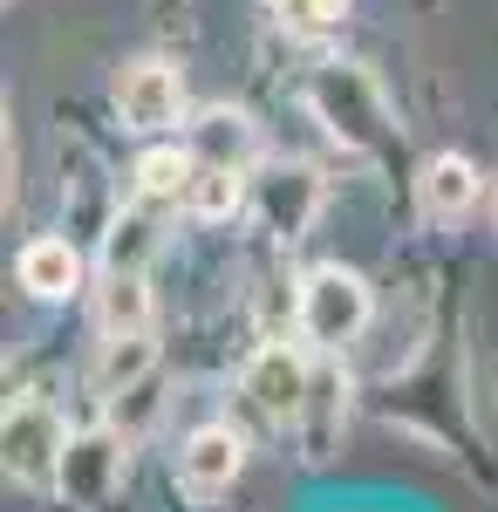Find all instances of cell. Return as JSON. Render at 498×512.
<instances>
[{"mask_svg": "<svg viewBox=\"0 0 498 512\" xmlns=\"http://www.w3.org/2000/svg\"><path fill=\"white\" fill-rule=\"evenodd\" d=\"M110 103H116V117H123V130H137V137L178 130V123H185V76H178V62H164V55H137V62L116 69Z\"/></svg>", "mask_w": 498, "mask_h": 512, "instance_id": "6", "label": "cell"}, {"mask_svg": "<svg viewBox=\"0 0 498 512\" xmlns=\"http://www.w3.org/2000/svg\"><path fill=\"white\" fill-rule=\"evenodd\" d=\"M185 144H192L198 164H232V171H253L260 164V130H253V117L246 110H226V103L185 117Z\"/></svg>", "mask_w": 498, "mask_h": 512, "instance_id": "11", "label": "cell"}, {"mask_svg": "<svg viewBox=\"0 0 498 512\" xmlns=\"http://www.w3.org/2000/svg\"><path fill=\"white\" fill-rule=\"evenodd\" d=\"M376 315V294H369V280L355 274V267H307L294 280V328H301V342L314 355H342L362 342V328Z\"/></svg>", "mask_w": 498, "mask_h": 512, "instance_id": "2", "label": "cell"}, {"mask_svg": "<svg viewBox=\"0 0 498 512\" xmlns=\"http://www.w3.org/2000/svg\"><path fill=\"white\" fill-rule=\"evenodd\" d=\"M246 178L253 171H232V164H198L192 171V192H185V219H232L246 212Z\"/></svg>", "mask_w": 498, "mask_h": 512, "instance_id": "17", "label": "cell"}, {"mask_svg": "<svg viewBox=\"0 0 498 512\" xmlns=\"http://www.w3.org/2000/svg\"><path fill=\"white\" fill-rule=\"evenodd\" d=\"M164 212H151V205H123L110 219V233H103V267H144L151 274V260H157V246H164Z\"/></svg>", "mask_w": 498, "mask_h": 512, "instance_id": "16", "label": "cell"}, {"mask_svg": "<svg viewBox=\"0 0 498 512\" xmlns=\"http://www.w3.org/2000/svg\"><path fill=\"white\" fill-rule=\"evenodd\" d=\"M492 226H498V192H492Z\"/></svg>", "mask_w": 498, "mask_h": 512, "instance_id": "19", "label": "cell"}, {"mask_svg": "<svg viewBox=\"0 0 498 512\" xmlns=\"http://www.w3.org/2000/svg\"><path fill=\"white\" fill-rule=\"evenodd\" d=\"M410 192H417L423 226H458V219L478 212V198H485V171L464 158V151H430L417 164V178H410Z\"/></svg>", "mask_w": 498, "mask_h": 512, "instance_id": "8", "label": "cell"}, {"mask_svg": "<svg viewBox=\"0 0 498 512\" xmlns=\"http://www.w3.org/2000/svg\"><path fill=\"white\" fill-rule=\"evenodd\" d=\"M348 431V376L335 355H314V383H307V403L294 417V444H301L307 465H321Z\"/></svg>", "mask_w": 498, "mask_h": 512, "instance_id": "9", "label": "cell"}, {"mask_svg": "<svg viewBox=\"0 0 498 512\" xmlns=\"http://www.w3.org/2000/svg\"><path fill=\"white\" fill-rule=\"evenodd\" d=\"M307 110H314V123L342 144L348 158H383L389 144H396L389 96L362 62H314V76H307Z\"/></svg>", "mask_w": 498, "mask_h": 512, "instance_id": "1", "label": "cell"}, {"mask_svg": "<svg viewBox=\"0 0 498 512\" xmlns=\"http://www.w3.org/2000/svg\"><path fill=\"white\" fill-rule=\"evenodd\" d=\"M157 369V342L151 335H103L96 342V362H89V390L103 403H123L130 390H144Z\"/></svg>", "mask_w": 498, "mask_h": 512, "instance_id": "14", "label": "cell"}, {"mask_svg": "<svg viewBox=\"0 0 498 512\" xmlns=\"http://www.w3.org/2000/svg\"><path fill=\"white\" fill-rule=\"evenodd\" d=\"M123 431H89V437H76L69 444V465H62V492L76 499V506H103L116 485H123Z\"/></svg>", "mask_w": 498, "mask_h": 512, "instance_id": "12", "label": "cell"}, {"mask_svg": "<svg viewBox=\"0 0 498 512\" xmlns=\"http://www.w3.org/2000/svg\"><path fill=\"white\" fill-rule=\"evenodd\" d=\"M14 280L35 301H76L82 287H89V260H82V246L69 233H35L14 253Z\"/></svg>", "mask_w": 498, "mask_h": 512, "instance_id": "10", "label": "cell"}, {"mask_svg": "<svg viewBox=\"0 0 498 512\" xmlns=\"http://www.w3.org/2000/svg\"><path fill=\"white\" fill-rule=\"evenodd\" d=\"M157 294L144 267H103L96 274V335H151Z\"/></svg>", "mask_w": 498, "mask_h": 512, "instance_id": "13", "label": "cell"}, {"mask_svg": "<svg viewBox=\"0 0 498 512\" xmlns=\"http://www.w3.org/2000/svg\"><path fill=\"white\" fill-rule=\"evenodd\" d=\"M246 472V437L232 431V424H198L185 431L178 444V492L198 499V506H212V499H226L232 485Z\"/></svg>", "mask_w": 498, "mask_h": 512, "instance_id": "7", "label": "cell"}, {"mask_svg": "<svg viewBox=\"0 0 498 512\" xmlns=\"http://www.w3.org/2000/svg\"><path fill=\"white\" fill-rule=\"evenodd\" d=\"M348 7H355V0H267L273 28H280V35H294V41L335 35V28L348 21Z\"/></svg>", "mask_w": 498, "mask_h": 512, "instance_id": "18", "label": "cell"}, {"mask_svg": "<svg viewBox=\"0 0 498 512\" xmlns=\"http://www.w3.org/2000/svg\"><path fill=\"white\" fill-rule=\"evenodd\" d=\"M321 198H328V185H321L314 164H253V178H246V219L273 246H294V239L314 233Z\"/></svg>", "mask_w": 498, "mask_h": 512, "instance_id": "4", "label": "cell"}, {"mask_svg": "<svg viewBox=\"0 0 498 512\" xmlns=\"http://www.w3.org/2000/svg\"><path fill=\"white\" fill-rule=\"evenodd\" d=\"M192 171H198L192 144H157V151H144L137 171H130V198H137V205H151V212H185Z\"/></svg>", "mask_w": 498, "mask_h": 512, "instance_id": "15", "label": "cell"}, {"mask_svg": "<svg viewBox=\"0 0 498 512\" xmlns=\"http://www.w3.org/2000/svg\"><path fill=\"white\" fill-rule=\"evenodd\" d=\"M307 383H314V355L307 342H260V349L246 355V369H239V396L260 410V424L273 431H294V417H301L307 403Z\"/></svg>", "mask_w": 498, "mask_h": 512, "instance_id": "5", "label": "cell"}, {"mask_svg": "<svg viewBox=\"0 0 498 512\" xmlns=\"http://www.w3.org/2000/svg\"><path fill=\"white\" fill-rule=\"evenodd\" d=\"M76 431L62 424V410L48 396H14L0 417V465L21 492H62V465H69Z\"/></svg>", "mask_w": 498, "mask_h": 512, "instance_id": "3", "label": "cell"}]
</instances>
